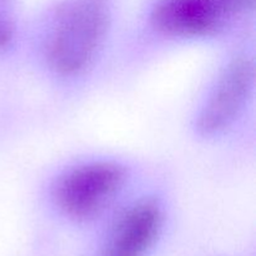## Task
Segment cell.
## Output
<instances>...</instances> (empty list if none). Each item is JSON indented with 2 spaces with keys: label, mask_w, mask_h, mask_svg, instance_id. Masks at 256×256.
<instances>
[{
  "label": "cell",
  "mask_w": 256,
  "mask_h": 256,
  "mask_svg": "<svg viewBox=\"0 0 256 256\" xmlns=\"http://www.w3.org/2000/svg\"><path fill=\"white\" fill-rule=\"evenodd\" d=\"M254 80L255 68L252 59L239 56L232 60L198 115L199 134L212 136L232 125L252 95Z\"/></svg>",
  "instance_id": "cell-4"
},
{
  "label": "cell",
  "mask_w": 256,
  "mask_h": 256,
  "mask_svg": "<svg viewBox=\"0 0 256 256\" xmlns=\"http://www.w3.org/2000/svg\"><path fill=\"white\" fill-rule=\"evenodd\" d=\"M112 20V0H58L42 42L50 69L75 75L89 66L106 39Z\"/></svg>",
  "instance_id": "cell-1"
},
{
  "label": "cell",
  "mask_w": 256,
  "mask_h": 256,
  "mask_svg": "<svg viewBox=\"0 0 256 256\" xmlns=\"http://www.w3.org/2000/svg\"><path fill=\"white\" fill-rule=\"evenodd\" d=\"M16 0H0V55L12 45L16 32Z\"/></svg>",
  "instance_id": "cell-6"
},
{
  "label": "cell",
  "mask_w": 256,
  "mask_h": 256,
  "mask_svg": "<svg viewBox=\"0 0 256 256\" xmlns=\"http://www.w3.org/2000/svg\"><path fill=\"white\" fill-rule=\"evenodd\" d=\"M125 179L124 166L118 162H88L62 174L52 188V198L69 218L89 220L112 202Z\"/></svg>",
  "instance_id": "cell-3"
},
{
  "label": "cell",
  "mask_w": 256,
  "mask_h": 256,
  "mask_svg": "<svg viewBox=\"0 0 256 256\" xmlns=\"http://www.w3.org/2000/svg\"><path fill=\"white\" fill-rule=\"evenodd\" d=\"M162 212L155 199H142L128 208L110 232L104 256H145L159 236Z\"/></svg>",
  "instance_id": "cell-5"
},
{
  "label": "cell",
  "mask_w": 256,
  "mask_h": 256,
  "mask_svg": "<svg viewBox=\"0 0 256 256\" xmlns=\"http://www.w3.org/2000/svg\"><path fill=\"white\" fill-rule=\"evenodd\" d=\"M254 6L255 0H154L149 19L168 36H210L250 14Z\"/></svg>",
  "instance_id": "cell-2"
}]
</instances>
